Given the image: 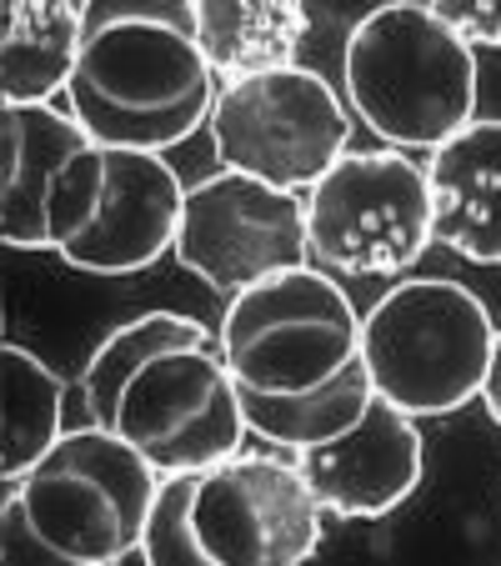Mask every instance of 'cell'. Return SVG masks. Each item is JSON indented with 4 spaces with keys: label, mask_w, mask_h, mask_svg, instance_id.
I'll list each match as a JSON object with an SVG mask.
<instances>
[{
    "label": "cell",
    "mask_w": 501,
    "mask_h": 566,
    "mask_svg": "<svg viewBox=\"0 0 501 566\" xmlns=\"http://www.w3.org/2000/svg\"><path fill=\"white\" fill-rule=\"evenodd\" d=\"M0 241L91 276H136L176 251L186 186L160 150L106 146L65 111H0Z\"/></svg>",
    "instance_id": "obj_1"
},
{
    "label": "cell",
    "mask_w": 501,
    "mask_h": 566,
    "mask_svg": "<svg viewBox=\"0 0 501 566\" xmlns=\"http://www.w3.org/2000/svg\"><path fill=\"white\" fill-rule=\"evenodd\" d=\"M251 437L286 451L336 441L376 401L362 352V311L331 271L296 266L236 291L221 316Z\"/></svg>",
    "instance_id": "obj_2"
},
{
    "label": "cell",
    "mask_w": 501,
    "mask_h": 566,
    "mask_svg": "<svg viewBox=\"0 0 501 566\" xmlns=\"http://www.w3.org/2000/svg\"><path fill=\"white\" fill-rule=\"evenodd\" d=\"M86 417L116 431L156 471H206L246 447L221 332L181 311L126 321L86 361Z\"/></svg>",
    "instance_id": "obj_3"
},
{
    "label": "cell",
    "mask_w": 501,
    "mask_h": 566,
    "mask_svg": "<svg viewBox=\"0 0 501 566\" xmlns=\"http://www.w3.org/2000/svg\"><path fill=\"white\" fill-rule=\"evenodd\" d=\"M216 65L196 0H81L71 116L106 146L171 150L211 120Z\"/></svg>",
    "instance_id": "obj_4"
},
{
    "label": "cell",
    "mask_w": 501,
    "mask_h": 566,
    "mask_svg": "<svg viewBox=\"0 0 501 566\" xmlns=\"http://www.w3.org/2000/svg\"><path fill=\"white\" fill-rule=\"evenodd\" d=\"M160 471L106 427L61 431L25 476L6 481V556L45 566H116L140 552Z\"/></svg>",
    "instance_id": "obj_5"
},
{
    "label": "cell",
    "mask_w": 501,
    "mask_h": 566,
    "mask_svg": "<svg viewBox=\"0 0 501 566\" xmlns=\"http://www.w3.org/2000/svg\"><path fill=\"white\" fill-rule=\"evenodd\" d=\"M346 101L396 150H437L477 120V51L427 0L372 6L346 35Z\"/></svg>",
    "instance_id": "obj_6"
},
{
    "label": "cell",
    "mask_w": 501,
    "mask_h": 566,
    "mask_svg": "<svg viewBox=\"0 0 501 566\" xmlns=\"http://www.w3.org/2000/svg\"><path fill=\"white\" fill-rule=\"evenodd\" d=\"M497 321L471 286L447 276L396 281L362 316V352L376 396L406 417H451L481 401Z\"/></svg>",
    "instance_id": "obj_7"
},
{
    "label": "cell",
    "mask_w": 501,
    "mask_h": 566,
    "mask_svg": "<svg viewBox=\"0 0 501 566\" xmlns=\"http://www.w3.org/2000/svg\"><path fill=\"white\" fill-rule=\"evenodd\" d=\"M306 196L311 256L336 276H401L437 247L431 176L406 150H346Z\"/></svg>",
    "instance_id": "obj_8"
},
{
    "label": "cell",
    "mask_w": 501,
    "mask_h": 566,
    "mask_svg": "<svg viewBox=\"0 0 501 566\" xmlns=\"http://www.w3.org/2000/svg\"><path fill=\"white\" fill-rule=\"evenodd\" d=\"M206 130L221 166L286 191H311L352 150V111L326 75L306 65L221 81Z\"/></svg>",
    "instance_id": "obj_9"
},
{
    "label": "cell",
    "mask_w": 501,
    "mask_h": 566,
    "mask_svg": "<svg viewBox=\"0 0 501 566\" xmlns=\"http://www.w3.org/2000/svg\"><path fill=\"white\" fill-rule=\"evenodd\" d=\"M176 261L226 301L276 271L311 266L306 196L221 166L186 191Z\"/></svg>",
    "instance_id": "obj_10"
},
{
    "label": "cell",
    "mask_w": 501,
    "mask_h": 566,
    "mask_svg": "<svg viewBox=\"0 0 501 566\" xmlns=\"http://www.w3.org/2000/svg\"><path fill=\"white\" fill-rule=\"evenodd\" d=\"M191 516L206 566H296L326 536V506L301 467L261 451L206 467Z\"/></svg>",
    "instance_id": "obj_11"
},
{
    "label": "cell",
    "mask_w": 501,
    "mask_h": 566,
    "mask_svg": "<svg viewBox=\"0 0 501 566\" xmlns=\"http://www.w3.org/2000/svg\"><path fill=\"white\" fill-rule=\"evenodd\" d=\"M291 457H296L301 476L311 481L316 502L326 506V516L376 522V516L396 512L421 486L427 441H421L416 417H406L386 396H376L366 417L346 437L291 451Z\"/></svg>",
    "instance_id": "obj_12"
},
{
    "label": "cell",
    "mask_w": 501,
    "mask_h": 566,
    "mask_svg": "<svg viewBox=\"0 0 501 566\" xmlns=\"http://www.w3.org/2000/svg\"><path fill=\"white\" fill-rule=\"evenodd\" d=\"M437 247L471 266H501V120H471L427 160Z\"/></svg>",
    "instance_id": "obj_13"
},
{
    "label": "cell",
    "mask_w": 501,
    "mask_h": 566,
    "mask_svg": "<svg viewBox=\"0 0 501 566\" xmlns=\"http://www.w3.org/2000/svg\"><path fill=\"white\" fill-rule=\"evenodd\" d=\"M81 51V0H6L0 6V86L6 101L45 106L71 86Z\"/></svg>",
    "instance_id": "obj_14"
},
{
    "label": "cell",
    "mask_w": 501,
    "mask_h": 566,
    "mask_svg": "<svg viewBox=\"0 0 501 566\" xmlns=\"http://www.w3.org/2000/svg\"><path fill=\"white\" fill-rule=\"evenodd\" d=\"M306 25V0H196L201 51L221 81L296 65Z\"/></svg>",
    "instance_id": "obj_15"
},
{
    "label": "cell",
    "mask_w": 501,
    "mask_h": 566,
    "mask_svg": "<svg viewBox=\"0 0 501 566\" xmlns=\"http://www.w3.org/2000/svg\"><path fill=\"white\" fill-rule=\"evenodd\" d=\"M0 381H6V437H0V476L15 481L61 441L65 431V381L35 352L0 346Z\"/></svg>",
    "instance_id": "obj_16"
},
{
    "label": "cell",
    "mask_w": 501,
    "mask_h": 566,
    "mask_svg": "<svg viewBox=\"0 0 501 566\" xmlns=\"http://www.w3.org/2000/svg\"><path fill=\"white\" fill-rule=\"evenodd\" d=\"M196 481H201V471H160L156 502H150L146 516V542H140V556L150 566H206L191 516Z\"/></svg>",
    "instance_id": "obj_17"
},
{
    "label": "cell",
    "mask_w": 501,
    "mask_h": 566,
    "mask_svg": "<svg viewBox=\"0 0 501 566\" xmlns=\"http://www.w3.org/2000/svg\"><path fill=\"white\" fill-rule=\"evenodd\" d=\"M427 6L471 51H501V0H427Z\"/></svg>",
    "instance_id": "obj_18"
},
{
    "label": "cell",
    "mask_w": 501,
    "mask_h": 566,
    "mask_svg": "<svg viewBox=\"0 0 501 566\" xmlns=\"http://www.w3.org/2000/svg\"><path fill=\"white\" fill-rule=\"evenodd\" d=\"M481 407H487V411H491V421L501 427V326H497V346H491L487 381H481Z\"/></svg>",
    "instance_id": "obj_19"
}]
</instances>
